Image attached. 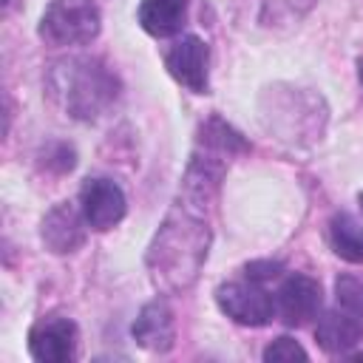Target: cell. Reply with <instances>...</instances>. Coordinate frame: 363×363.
Segmentation results:
<instances>
[{"mask_svg":"<svg viewBox=\"0 0 363 363\" xmlns=\"http://www.w3.org/2000/svg\"><path fill=\"white\" fill-rule=\"evenodd\" d=\"M184 0H142L136 9V20L142 31L156 40L176 37L184 26Z\"/></svg>","mask_w":363,"mask_h":363,"instance_id":"cell-12","label":"cell"},{"mask_svg":"<svg viewBox=\"0 0 363 363\" xmlns=\"http://www.w3.org/2000/svg\"><path fill=\"white\" fill-rule=\"evenodd\" d=\"M216 303L230 320H235L241 326H252V329L267 326L275 318V298L264 289V284L250 281V278L218 284Z\"/></svg>","mask_w":363,"mask_h":363,"instance_id":"cell-4","label":"cell"},{"mask_svg":"<svg viewBox=\"0 0 363 363\" xmlns=\"http://www.w3.org/2000/svg\"><path fill=\"white\" fill-rule=\"evenodd\" d=\"M79 329L71 318L45 315L28 329V352L37 363H68L77 357Z\"/></svg>","mask_w":363,"mask_h":363,"instance_id":"cell-5","label":"cell"},{"mask_svg":"<svg viewBox=\"0 0 363 363\" xmlns=\"http://www.w3.org/2000/svg\"><path fill=\"white\" fill-rule=\"evenodd\" d=\"M130 335L133 340L145 349V352H153V354H164L173 349V337H176V323H173V309L164 298H153L147 301L133 326H130Z\"/></svg>","mask_w":363,"mask_h":363,"instance_id":"cell-10","label":"cell"},{"mask_svg":"<svg viewBox=\"0 0 363 363\" xmlns=\"http://www.w3.org/2000/svg\"><path fill=\"white\" fill-rule=\"evenodd\" d=\"M164 68L187 91L207 94V88H210V48L201 37H196V34L179 37L164 54Z\"/></svg>","mask_w":363,"mask_h":363,"instance_id":"cell-6","label":"cell"},{"mask_svg":"<svg viewBox=\"0 0 363 363\" xmlns=\"http://www.w3.org/2000/svg\"><path fill=\"white\" fill-rule=\"evenodd\" d=\"M37 162H40L45 170L62 176V173H71V170H74V164H77V150H74L68 142H60V139H57V142H48V145L40 147Z\"/></svg>","mask_w":363,"mask_h":363,"instance_id":"cell-15","label":"cell"},{"mask_svg":"<svg viewBox=\"0 0 363 363\" xmlns=\"http://www.w3.org/2000/svg\"><path fill=\"white\" fill-rule=\"evenodd\" d=\"M357 204H360V210H363V193H360V196H357Z\"/></svg>","mask_w":363,"mask_h":363,"instance_id":"cell-19","label":"cell"},{"mask_svg":"<svg viewBox=\"0 0 363 363\" xmlns=\"http://www.w3.org/2000/svg\"><path fill=\"white\" fill-rule=\"evenodd\" d=\"M323 306V289L303 272H289L275 292V312L286 326H306Z\"/></svg>","mask_w":363,"mask_h":363,"instance_id":"cell-8","label":"cell"},{"mask_svg":"<svg viewBox=\"0 0 363 363\" xmlns=\"http://www.w3.org/2000/svg\"><path fill=\"white\" fill-rule=\"evenodd\" d=\"M11 3H14V0H3V6H6V9H9V6H11Z\"/></svg>","mask_w":363,"mask_h":363,"instance_id":"cell-20","label":"cell"},{"mask_svg":"<svg viewBox=\"0 0 363 363\" xmlns=\"http://www.w3.org/2000/svg\"><path fill=\"white\" fill-rule=\"evenodd\" d=\"M357 79H360V85H363V57L357 60Z\"/></svg>","mask_w":363,"mask_h":363,"instance_id":"cell-18","label":"cell"},{"mask_svg":"<svg viewBox=\"0 0 363 363\" xmlns=\"http://www.w3.org/2000/svg\"><path fill=\"white\" fill-rule=\"evenodd\" d=\"M227 164H230L227 156L204 145H196L179 196L167 210L145 255L156 289L182 292L196 284L210 252V241H213L210 207L216 201V190Z\"/></svg>","mask_w":363,"mask_h":363,"instance_id":"cell-1","label":"cell"},{"mask_svg":"<svg viewBox=\"0 0 363 363\" xmlns=\"http://www.w3.org/2000/svg\"><path fill=\"white\" fill-rule=\"evenodd\" d=\"M363 337V320L346 309H329L318 315L315 340L326 354H346Z\"/></svg>","mask_w":363,"mask_h":363,"instance_id":"cell-11","label":"cell"},{"mask_svg":"<svg viewBox=\"0 0 363 363\" xmlns=\"http://www.w3.org/2000/svg\"><path fill=\"white\" fill-rule=\"evenodd\" d=\"M335 301L340 309H346L363 320V278L352 275V272L337 275L335 278Z\"/></svg>","mask_w":363,"mask_h":363,"instance_id":"cell-14","label":"cell"},{"mask_svg":"<svg viewBox=\"0 0 363 363\" xmlns=\"http://www.w3.org/2000/svg\"><path fill=\"white\" fill-rule=\"evenodd\" d=\"M79 210L88 221L91 230H111L125 218L128 210V199L122 193V187L113 179L105 176H88L79 187Z\"/></svg>","mask_w":363,"mask_h":363,"instance_id":"cell-7","label":"cell"},{"mask_svg":"<svg viewBox=\"0 0 363 363\" xmlns=\"http://www.w3.org/2000/svg\"><path fill=\"white\" fill-rule=\"evenodd\" d=\"M261 357H264L267 363H292V360H306L309 354H306V349H303L295 337L281 335V337H275L272 343H267V349H264Z\"/></svg>","mask_w":363,"mask_h":363,"instance_id":"cell-16","label":"cell"},{"mask_svg":"<svg viewBox=\"0 0 363 363\" xmlns=\"http://www.w3.org/2000/svg\"><path fill=\"white\" fill-rule=\"evenodd\" d=\"M326 238L337 258L349 264H363V224L352 213H335L326 224Z\"/></svg>","mask_w":363,"mask_h":363,"instance_id":"cell-13","label":"cell"},{"mask_svg":"<svg viewBox=\"0 0 363 363\" xmlns=\"http://www.w3.org/2000/svg\"><path fill=\"white\" fill-rule=\"evenodd\" d=\"M85 216L79 210V204H71V201H60L54 204L43 221H40V238L45 244L48 252L54 255H68V252H77L85 241Z\"/></svg>","mask_w":363,"mask_h":363,"instance_id":"cell-9","label":"cell"},{"mask_svg":"<svg viewBox=\"0 0 363 363\" xmlns=\"http://www.w3.org/2000/svg\"><path fill=\"white\" fill-rule=\"evenodd\" d=\"M281 272H284V267H281L278 261H250V264L244 267V278L258 281V284H267V281L278 278Z\"/></svg>","mask_w":363,"mask_h":363,"instance_id":"cell-17","label":"cell"},{"mask_svg":"<svg viewBox=\"0 0 363 363\" xmlns=\"http://www.w3.org/2000/svg\"><path fill=\"white\" fill-rule=\"evenodd\" d=\"M102 28L94 0H51L40 17L37 34L51 45H85Z\"/></svg>","mask_w":363,"mask_h":363,"instance_id":"cell-3","label":"cell"},{"mask_svg":"<svg viewBox=\"0 0 363 363\" xmlns=\"http://www.w3.org/2000/svg\"><path fill=\"white\" fill-rule=\"evenodd\" d=\"M51 91L60 96L68 116L79 122H94L116 102L119 79L96 57H71L54 65Z\"/></svg>","mask_w":363,"mask_h":363,"instance_id":"cell-2","label":"cell"}]
</instances>
